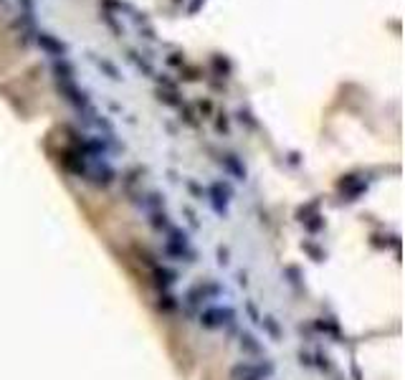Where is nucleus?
Segmentation results:
<instances>
[{
	"label": "nucleus",
	"instance_id": "nucleus-1",
	"mask_svg": "<svg viewBox=\"0 0 405 380\" xmlns=\"http://www.w3.org/2000/svg\"><path fill=\"white\" fill-rule=\"evenodd\" d=\"M198 324L208 332H228L236 334L238 332V312L230 307V304H208L198 312Z\"/></svg>",
	"mask_w": 405,
	"mask_h": 380
},
{
	"label": "nucleus",
	"instance_id": "nucleus-16",
	"mask_svg": "<svg viewBox=\"0 0 405 380\" xmlns=\"http://www.w3.org/2000/svg\"><path fill=\"white\" fill-rule=\"evenodd\" d=\"M243 310H246V314L251 317V322H254V324H258V322H261V314H264V312H258V307H256V302H254V299H246V304H243Z\"/></svg>",
	"mask_w": 405,
	"mask_h": 380
},
{
	"label": "nucleus",
	"instance_id": "nucleus-5",
	"mask_svg": "<svg viewBox=\"0 0 405 380\" xmlns=\"http://www.w3.org/2000/svg\"><path fill=\"white\" fill-rule=\"evenodd\" d=\"M236 345H238V350H240L243 358H251V360L266 358V345H264V342L251 330H238L236 332Z\"/></svg>",
	"mask_w": 405,
	"mask_h": 380
},
{
	"label": "nucleus",
	"instance_id": "nucleus-3",
	"mask_svg": "<svg viewBox=\"0 0 405 380\" xmlns=\"http://www.w3.org/2000/svg\"><path fill=\"white\" fill-rule=\"evenodd\" d=\"M223 294H226L223 282L208 276V279H200V282L190 284L180 304H185L188 310H198V312H200L202 307H208V304H216Z\"/></svg>",
	"mask_w": 405,
	"mask_h": 380
},
{
	"label": "nucleus",
	"instance_id": "nucleus-13",
	"mask_svg": "<svg viewBox=\"0 0 405 380\" xmlns=\"http://www.w3.org/2000/svg\"><path fill=\"white\" fill-rule=\"evenodd\" d=\"M92 175H94V182L102 185V188H106V185L114 180V172H112L109 165H96V168L92 170Z\"/></svg>",
	"mask_w": 405,
	"mask_h": 380
},
{
	"label": "nucleus",
	"instance_id": "nucleus-4",
	"mask_svg": "<svg viewBox=\"0 0 405 380\" xmlns=\"http://www.w3.org/2000/svg\"><path fill=\"white\" fill-rule=\"evenodd\" d=\"M274 375H276V362L271 358H256V360L246 358V360H238L230 368V372H228L230 380H271Z\"/></svg>",
	"mask_w": 405,
	"mask_h": 380
},
{
	"label": "nucleus",
	"instance_id": "nucleus-14",
	"mask_svg": "<svg viewBox=\"0 0 405 380\" xmlns=\"http://www.w3.org/2000/svg\"><path fill=\"white\" fill-rule=\"evenodd\" d=\"M157 304H160V310H162V312H175V310L180 307V299L170 296L168 292H162V294H160V302H157Z\"/></svg>",
	"mask_w": 405,
	"mask_h": 380
},
{
	"label": "nucleus",
	"instance_id": "nucleus-2",
	"mask_svg": "<svg viewBox=\"0 0 405 380\" xmlns=\"http://www.w3.org/2000/svg\"><path fill=\"white\" fill-rule=\"evenodd\" d=\"M162 254L168 258H172L175 264H182V266H192L198 261V248L192 246L190 234L185 228H178V226H172L170 231L162 236Z\"/></svg>",
	"mask_w": 405,
	"mask_h": 380
},
{
	"label": "nucleus",
	"instance_id": "nucleus-11",
	"mask_svg": "<svg viewBox=\"0 0 405 380\" xmlns=\"http://www.w3.org/2000/svg\"><path fill=\"white\" fill-rule=\"evenodd\" d=\"M309 360H312V368L319 370V372H330L332 370V358H330V352H324V350L309 352Z\"/></svg>",
	"mask_w": 405,
	"mask_h": 380
},
{
	"label": "nucleus",
	"instance_id": "nucleus-17",
	"mask_svg": "<svg viewBox=\"0 0 405 380\" xmlns=\"http://www.w3.org/2000/svg\"><path fill=\"white\" fill-rule=\"evenodd\" d=\"M182 213H185V220H188V226H190V231H198V228H202V223H200V218H198V213H195L192 208H182Z\"/></svg>",
	"mask_w": 405,
	"mask_h": 380
},
{
	"label": "nucleus",
	"instance_id": "nucleus-6",
	"mask_svg": "<svg viewBox=\"0 0 405 380\" xmlns=\"http://www.w3.org/2000/svg\"><path fill=\"white\" fill-rule=\"evenodd\" d=\"M230 196H233V190L228 182H213L210 190H208V198H210V206L218 216H228V208H230Z\"/></svg>",
	"mask_w": 405,
	"mask_h": 380
},
{
	"label": "nucleus",
	"instance_id": "nucleus-8",
	"mask_svg": "<svg viewBox=\"0 0 405 380\" xmlns=\"http://www.w3.org/2000/svg\"><path fill=\"white\" fill-rule=\"evenodd\" d=\"M137 206L144 210V213H154V210H165V196H160V193H142Z\"/></svg>",
	"mask_w": 405,
	"mask_h": 380
},
{
	"label": "nucleus",
	"instance_id": "nucleus-7",
	"mask_svg": "<svg viewBox=\"0 0 405 380\" xmlns=\"http://www.w3.org/2000/svg\"><path fill=\"white\" fill-rule=\"evenodd\" d=\"M152 279H154L157 289L168 292L180 282V272L172 269V266H168V264H152Z\"/></svg>",
	"mask_w": 405,
	"mask_h": 380
},
{
	"label": "nucleus",
	"instance_id": "nucleus-9",
	"mask_svg": "<svg viewBox=\"0 0 405 380\" xmlns=\"http://www.w3.org/2000/svg\"><path fill=\"white\" fill-rule=\"evenodd\" d=\"M147 223L154 228L157 234H162V236H165V234L170 231V228L175 226V223H172V218L168 216V210H154V213H147Z\"/></svg>",
	"mask_w": 405,
	"mask_h": 380
},
{
	"label": "nucleus",
	"instance_id": "nucleus-15",
	"mask_svg": "<svg viewBox=\"0 0 405 380\" xmlns=\"http://www.w3.org/2000/svg\"><path fill=\"white\" fill-rule=\"evenodd\" d=\"M216 264L220 266V269H228V266H230V248L228 246H218L216 248Z\"/></svg>",
	"mask_w": 405,
	"mask_h": 380
},
{
	"label": "nucleus",
	"instance_id": "nucleus-12",
	"mask_svg": "<svg viewBox=\"0 0 405 380\" xmlns=\"http://www.w3.org/2000/svg\"><path fill=\"white\" fill-rule=\"evenodd\" d=\"M220 162L226 165V170H228V172H230L236 180H246V168H243V165L238 162V158H236V155H226Z\"/></svg>",
	"mask_w": 405,
	"mask_h": 380
},
{
	"label": "nucleus",
	"instance_id": "nucleus-10",
	"mask_svg": "<svg viewBox=\"0 0 405 380\" xmlns=\"http://www.w3.org/2000/svg\"><path fill=\"white\" fill-rule=\"evenodd\" d=\"M258 327L274 340V342H281L284 340V327L278 324V320L274 317V314H261V322H258Z\"/></svg>",
	"mask_w": 405,
	"mask_h": 380
},
{
	"label": "nucleus",
	"instance_id": "nucleus-18",
	"mask_svg": "<svg viewBox=\"0 0 405 380\" xmlns=\"http://www.w3.org/2000/svg\"><path fill=\"white\" fill-rule=\"evenodd\" d=\"M236 284L243 286V289H248V284H251V274H248L246 269H238V272H236Z\"/></svg>",
	"mask_w": 405,
	"mask_h": 380
}]
</instances>
